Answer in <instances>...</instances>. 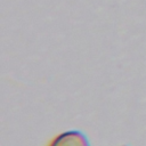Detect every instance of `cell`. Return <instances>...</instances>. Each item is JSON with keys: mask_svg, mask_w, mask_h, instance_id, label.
<instances>
[{"mask_svg": "<svg viewBox=\"0 0 146 146\" xmlns=\"http://www.w3.org/2000/svg\"><path fill=\"white\" fill-rule=\"evenodd\" d=\"M47 146H90V143L82 131L68 130L54 137Z\"/></svg>", "mask_w": 146, "mask_h": 146, "instance_id": "obj_1", "label": "cell"}]
</instances>
